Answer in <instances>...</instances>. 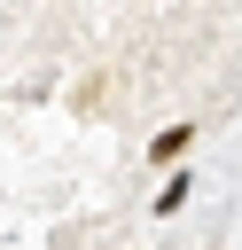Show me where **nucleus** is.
Returning a JSON list of instances; mask_svg holds the SVG:
<instances>
[{"label": "nucleus", "mask_w": 242, "mask_h": 250, "mask_svg": "<svg viewBox=\"0 0 242 250\" xmlns=\"http://www.w3.org/2000/svg\"><path fill=\"white\" fill-rule=\"evenodd\" d=\"M187 141H195V125H164V133L148 141V156H156V164H172V156H180Z\"/></svg>", "instance_id": "obj_1"}, {"label": "nucleus", "mask_w": 242, "mask_h": 250, "mask_svg": "<svg viewBox=\"0 0 242 250\" xmlns=\"http://www.w3.org/2000/svg\"><path fill=\"white\" fill-rule=\"evenodd\" d=\"M187 188H195V180H187V172H172V180L156 188V219H164V211H180V203H187Z\"/></svg>", "instance_id": "obj_2"}]
</instances>
